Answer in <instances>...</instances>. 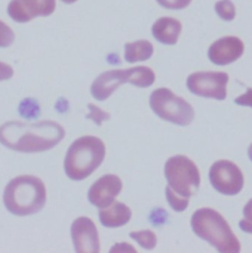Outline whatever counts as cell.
I'll use <instances>...</instances> for the list:
<instances>
[{"label":"cell","mask_w":252,"mask_h":253,"mask_svg":"<svg viewBox=\"0 0 252 253\" xmlns=\"http://www.w3.org/2000/svg\"><path fill=\"white\" fill-rule=\"evenodd\" d=\"M229 75L225 72H195L188 76V90L199 97L224 101L227 98Z\"/></svg>","instance_id":"cell-7"},{"label":"cell","mask_w":252,"mask_h":253,"mask_svg":"<svg viewBox=\"0 0 252 253\" xmlns=\"http://www.w3.org/2000/svg\"><path fill=\"white\" fill-rule=\"evenodd\" d=\"M150 107L160 119L179 126H189L195 117L193 108L184 99L166 88L157 89L151 94Z\"/></svg>","instance_id":"cell-6"},{"label":"cell","mask_w":252,"mask_h":253,"mask_svg":"<svg viewBox=\"0 0 252 253\" xmlns=\"http://www.w3.org/2000/svg\"><path fill=\"white\" fill-rule=\"evenodd\" d=\"M71 238L76 253H100V238L95 223L88 217L77 218L71 226Z\"/></svg>","instance_id":"cell-10"},{"label":"cell","mask_w":252,"mask_h":253,"mask_svg":"<svg viewBox=\"0 0 252 253\" xmlns=\"http://www.w3.org/2000/svg\"><path fill=\"white\" fill-rule=\"evenodd\" d=\"M212 186L220 193L228 196L239 194L245 184V177L241 169L227 160L217 161L209 171Z\"/></svg>","instance_id":"cell-8"},{"label":"cell","mask_w":252,"mask_h":253,"mask_svg":"<svg viewBox=\"0 0 252 253\" xmlns=\"http://www.w3.org/2000/svg\"><path fill=\"white\" fill-rule=\"evenodd\" d=\"M63 3H65V4H73V3H75V2H77L78 0H61Z\"/></svg>","instance_id":"cell-31"},{"label":"cell","mask_w":252,"mask_h":253,"mask_svg":"<svg viewBox=\"0 0 252 253\" xmlns=\"http://www.w3.org/2000/svg\"><path fill=\"white\" fill-rule=\"evenodd\" d=\"M88 109L90 110V114L87 115L86 118L89 120H92L99 126H101L104 122L109 121L111 119V115L109 113L104 112L101 108L93 104H89Z\"/></svg>","instance_id":"cell-22"},{"label":"cell","mask_w":252,"mask_h":253,"mask_svg":"<svg viewBox=\"0 0 252 253\" xmlns=\"http://www.w3.org/2000/svg\"><path fill=\"white\" fill-rule=\"evenodd\" d=\"M56 109L58 110V112H59V111H60V112H65V111H67V109H68V102L65 101V100H63V99H61L60 101L57 102V104H56Z\"/></svg>","instance_id":"cell-30"},{"label":"cell","mask_w":252,"mask_h":253,"mask_svg":"<svg viewBox=\"0 0 252 253\" xmlns=\"http://www.w3.org/2000/svg\"><path fill=\"white\" fill-rule=\"evenodd\" d=\"M123 187V181L118 175L106 174L91 186L88 192V199L95 207L106 208L116 201Z\"/></svg>","instance_id":"cell-11"},{"label":"cell","mask_w":252,"mask_h":253,"mask_svg":"<svg viewBox=\"0 0 252 253\" xmlns=\"http://www.w3.org/2000/svg\"><path fill=\"white\" fill-rule=\"evenodd\" d=\"M165 175L168 185L184 198H190L200 186L201 177L197 166L182 155L173 156L167 161Z\"/></svg>","instance_id":"cell-5"},{"label":"cell","mask_w":252,"mask_h":253,"mask_svg":"<svg viewBox=\"0 0 252 253\" xmlns=\"http://www.w3.org/2000/svg\"><path fill=\"white\" fill-rule=\"evenodd\" d=\"M56 8V0H11L7 7L9 17L21 24L38 17H48Z\"/></svg>","instance_id":"cell-9"},{"label":"cell","mask_w":252,"mask_h":253,"mask_svg":"<svg viewBox=\"0 0 252 253\" xmlns=\"http://www.w3.org/2000/svg\"><path fill=\"white\" fill-rule=\"evenodd\" d=\"M126 83H128L127 69L106 71L95 79L91 86V93L95 100L106 101Z\"/></svg>","instance_id":"cell-13"},{"label":"cell","mask_w":252,"mask_h":253,"mask_svg":"<svg viewBox=\"0 0 252 253\" xmlns=\"http://www.w3.org/2000/svg\"><path fill=\"white\" fill-rule=\"evenodd\" d=\"M64 137V128L51 121L36 124L8 122L0 126V144L21 153L48 151L57 146Z\"/></svg>","instance_id":"cell-1"},{"label":"cell","mask_w":252,"mask_h":253,"mask_svg":"<svg viewBox=\"0 0 252 253\" xmlns=\"http://www.w3.org/2000/svg\"><path fill=\"white\" fill-rule=\"evenodd\" d=\"M166 196L169 206L176 212H183L188 206L189 198L179 196L168 185L166 187Z\"/></svg>","instance_id":"cell-20"},{"label":"cell","mask_w":252,"mask_h":253,"mask_svg":"<svg viewBox=\"0 0 252 253\" xmlns=\"http://www.w3.org/2000/svg\"><path fill=\"white\" fill-rule=\"evenodd\" d=\"M159 5L169 10H181L186 8L192 0H156Z\"/></svg>","instance_id":"cell-25"},{"label":"cell","mask_w":252,"mask_h":253,"mask_svg":"<svg viewBox=\"0 0 252 253\" xmlns=\"http://www.w3.org/2000/svg\"><path fill=\"white\" fill-rule=\"evenodd\" d=\"M154 53L153 44L146 40L127 42L125 45V59L128 63L146 61Z\"/></svg>","instance_id":"cell-16"},{"label":"cell","mask_w":252,"mask_h":253,"mask_svg":"<svg viewBox=\"0 0 252 253\" xmlns=\"http://www.w3.org/2000/svg\"><path fill=\"white\" fill-rule=\"evenodd\" d=\"M244 219L240 222V228L243 232L252 234V199L244 208Z\"/></svg>","instance_id":"cell-24"},{"label":"cell","mask_w":252,"mask_h":253,"mask_svg":"<svg viewBox=\"0 0 252 253\" xmlns=\"http://www.w3.org/2000/svg\"><path fill=\"white\" fill-rule=\"evenodd\" d=\"M18 110L20 116L29 121L38 119L41 115V107L38 101L32 98H26L21 101Z\"/></svg>","instance_id":"cell-18"},{"label":"cell","mask_w":252,"mask_h":253,"mask_svg":"<svg viewBox=\"0 0 252 253\" xmlns=\"http://www.w3.org/2000/svg\"><path fill=\"white\" fill-rule=\"evenodd\" d=\"M128 253V252H132V253H136V250L131 247L130 245H128L127 243H123V244H117L112 250L111 253Z\"/></svg>","instance_id":"cell-29"},{"label":"cell","mask_w":252,"mask_h":253,"mask_svg":"<svg viewBox=\"0 0 252 253\" xmlns=\"http://www.w3.org/2000/svg\"><path fill=\"white\" fill-rule=\"evenodd\" d=\"M106 145L95 136H83L75 140L67 150L64 160L66 175L75 181L90 176L104 162Z\"/></svg>","instance_id":"cell-4"},{"label":"cell","mask_w":252,"mask_h":253,"mask_svg":"<svg viewBox=\"0 0 252 253\" xmlns=\"http://www.w3.org/2000/svg\"><path fill=\"white\" fill-rule=\"evenodd\" d=\"M181 30V23L171 17H162L152 26L154 38L159 42L168 45H172L177 42Z\"/></svg>","instance_id":"cell-14"},{"label":"cell","mask_w":252,"mask_h":253,"mask_svg":"<svg viewBox=\"0 0 252 253\" xmlns=\"http://www.w3.org/2000/svg\"><path fill=\"white\" fill-rule=\"evenodd\" d=\"M15 40L13 30L3 21L0 20V47L10 46Z\"/></svg>","instance_id":"cell-23"},{"label":"cell","mask_w":252,"mask_h":253,"mask_svg":"<svg viewBox=\"0 0 252 253\" xmlns=\"http://www.w3.org/2000/svg\"><path fill=\"white\" fill-rule=\"evenodd\" d=\"M101 224L106 228H120L126 226L132 217L130 208L125 203L115 201L103 208L99 213Z\"/></svg>","instance_id":"cell-15"},{"label":"cell","mask_w":252,"mask_h":253,"mask_svg":"<svg viewBox=\"0 0 252 253\" xmlns=\"http://www.w3.org/2000/svg\"><path fill=\"white\" fill-rule=\"evenodd\" d=\"M245 51V44L237 37H224L211 44L208 57L216 65L225 66L237 61Z\"/></svg>","instance_id":"cell-12"},{"label":"cell","mask_w":252,"mask_h":253,"mask_svg":"<svg viewBox=\"0 0 252 253\" xmlns=\"http://www.w3.org/2000/svg\"><path fill=\"white\" fill-rule=\"evenodd\" d=\"M128 83L139 87L148 88L152 86L156 80L154 71L147 66H136L127 69Z\"/></svg>","instance_id":"cell-17"},{"label":"cell","mask_w":252,"mask_h":253,"mask_svg":"<svg viewBox=\"0 0 252 253\" xmlns=\"http://www.w3.org/2000/svg\"><path fill=\"white\" fill-rule=\"evenodd\" d=\"M167 218V212L163 209H156L152 211L150 215V221L154 226H159L164 224Z\"/></svg>","instance_id":"cell-26"},{"label":"cell","mask_w":252,"mask_h":253,"mask_svg":"<svg viewBox=\"0 0 252 253\" xmlns=\"http://www.w3.org/2000/svg\"><path fill=\"white\" fill-rule=\"evenodd\" d=\"M218 16L225 21H233L236 18V7L232 0H220L215 4Z\"/></svg>","instance_id":"cell-21"},{"label":"cell","mask_w":252,"mask_h":253,"mask_svg":"<svg viewBox=\"0 0 252 253\" xmlns=\"http://www.w3.org/2000/svg\"><path fill=\"white\" fill-rule=\"evenodd\" d=\"M249 157H250V159H251V161L252 162V144L250 146V148H249Z\"/></svg>","instance_id":"cell-32"},{"label":"cell","mask_w":252,"mask_h":253,"mask_svg":"<svg viewBox=\"0 0 252 253\" xmlns=\"http://www.w3.org/2000/svg\"><path fill=\"white\" fill-rule=\"evenodd\" d=\"M191 228L200 239L208 242L219 253H240L241 243L225 218L216 210L201 208L191 218Z\"/></svg>","instance_id":"cell-3"},{"label":"cell","mask_w":252,"mask_h":253,"mask_svg":"<svg viewBox=\"0 0 252 253\" xmlns=\"http://www.w3.org/2000/svg\"><path fill=\"white\" fill-rule=\"evenodd\" d=\"M235 103L239 106L252 107V89H248L247 93L235 100Z\"/></svg>","instance_id":"cell-28"},{"label":"cell","mask_w":252,"mask_h":253,"mask_svg":"<svg viewBox=\"0 0 252 253\" xmlns=\"http://www.w3.org/2000/svg\"><path fill=\"white\" fill-rule=\"evenodd\" d=\"M129 237L138 243V245L147 251H152L157 246V237L152 231H139L132 232L129 234Z\"/></svg>","instance_id":"cell-19"},{"label":"cell","mask_w":252,"mask_h":253,"mask_svg":"<svg viewBox=\"0 0 252 253\" xmlns=\"http://www.w3.org/2000/svg\"><path fill=\"white\" fill-rule=\"evenodd\" d=\"M13 75H14L13 68L9 64L0 61V82L11 79Z\"/></svg>","instance_id":"cell-27"},{"label":"cell","mask_w":252,"mask_h":253,"mask_svg":"<svg viewBox=\"0 0 252 253\" xmlns=\"http://www.w3.org/2000/svg\"><path fill=\"white\" fill-rule=\"evenodd\" d=\"M46 201L42 180L34 175H20L6 185L3 202L6 209L16 216H30L40 212Z\"/></svg>","instance_id":"cell-2"}]
</instances>
